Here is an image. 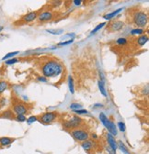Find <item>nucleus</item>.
I'll return each instance as SVG.
<instances>
[{
    "label": "nucleus",
    "instance_id": "obj_1",
    "mask_svg": "<svg viewBox=\"0 0 149 154\" xmlns=\"http://www.w3.org/2000/svg\"><path fill=\"white\" fill-rule=\"evenodd\" d=\"M41 72L45 78H54L61 75L64 72L63 64L56 60H49L44 62L41 66Z\"/></svg>",
    "mask_w": 149,
    "mask_h": 154
},
{
    "label": "nucleus",
    "instance_id": "obj_2",
    "mask_svg": "<svg viewBox=\"0 0 149 154\" xmlns=\"http://www.w3.org/2000/svg\"><path fill=\"white\" fill-rule=\"evenodd\" d=\"M132 21L137 27V29L144 28L148 22V16L146 12L143 10H136L133 12L132 15Z\"/></svg>",
    "mask_w": 149,
    "mask_h": 154
},
{
    "label": "nucleus",
    "instance_id": "obj_3",
    "mask_svg": "<svg viewBox=\"0 0 149 154\" xmlns=\"http://www.w3.org/2000/svg\"><path fill=\"white\" fill-rule=\"evenodd\" d=\"M83 124V119L78 116H73L71 119L63 123V128L65 129H76L78 128Z\"/></svg>",
    "mask_w": 149,
    "mask_h": 154
},
{
    "label": "nucleus",
    "instance_id": "obj_4",
    "mask_svg": "<svg viewBox=\"0 0 149 154\" xmlns=\"http://www.w3.org/2000/svg\"><path fill=\"white\" fill-rule=\"evenodd\" d=\"M70 135L74 140L79 141V142H83L89 139V134L85 129H80V128L72 129L70 131Z\"/></svg>",
    "mask_w": 149,
    "mask_h": 154
},
{
    "label": "nucleus",
    "instance_id": "obj_5",
    "mask_svg": "<svg viewBox=\"0 0 149 154\" xmlns=\"http://www.w3.org/2000/svg\"><path fill=\"white\" fill-rule=\"evenodd\" d=\"M58 117L57 112H46L38 118V121L43 124H51Z\"/></svg>",
    "mask_w": 149,
    "mask_h": 154
},
{
    "label": "nucleus",
    "instance_id": "obj_6",
    "mask_svg": "<svg viewBox=\"0 0 149 154\" xmlns=\"http://www.w3.org/2000/svg\"><path fill=\"white\" fill-rule=\"evenodd\" d=\"M13 112L16 115H25L28 113V106L22 102H17L13 105Z\"/></svg>",
    "mask_w": 149,
    "mask_h": 154
},
{
    "label": "nucleus",
    "instance_id": "obj_7",
    "mask_svg": "<svg viewBox=\"0 0 149 154\" xmlns=\"http://www.w3.org/2000/svg\"><path fill=\"white\" fill-rule=\"evenodd\" d=\"M124 27V22L122 20H114L111 21L109 25H108V30L109 32H114V31H120L121 29H122Z\"/></svg>",
    "mask_w": 149,
    "mask_h": 154
},
{
    "label": "nucleus",
    "instance_id": "obj_8",
    "mask_svg": "<svg viewBox=\"0 0 149 154\" xmlns=\"http://www.w3.org/2000/svg\"><path fill=\"white\" fill-rule=\"evenodd\" d=\"M53 17V14L49 11V10H46V11H43V12H41L39 15H38V20L40 22H47V21H50L51 19Z\"/></svg>",
    "mask_w": 149,
    "mask_h": 154
},
{
    "label": "nucleus",
    "instance_id": "obj_9",
    "mask_svg": "<svg viewBox=\"0 0 149 154\" xmlns=\"http://www.w3.org/2000/svg\"><path fill=\"white\" fill-rule=\"evenodd\" d=\"M37 17H38V12H37V11H31V12H29L26 15H24L21 17V20L24 23H30V22L34 21Z\"/></svg>",
    "mask_w": 149,
    "mask_h": 154
},
{
    "label": "nucleus",
    "instance_id": "obj_10",
    "mask_svg": "<svg viewBox=\"0 0 149 154\" xmlns=\"http://www.w3.org/2000/svg\"><path fill=\"white\" fill-rule=\"evenodd\" d=\"M106 139H107V141H108V143H109V148H110L111 149H113V152L116 153V149H118V146H117V141H116L115 138H114L111 134L107 133V135H106Z\"/></svg>",
    "mask_w": 149,
    "mask_h": 154
},
{
    "label": "nucleus",
    "instance_id": "obj_11",
    "mask_svg": "<svg viewBox=\"0 0 149 154\" xmlns=\"http://www.w3.org/2000/svg\"><path fill=\"white\" fill-rule=\"evenodd\" d=\"M105 128H107V130L109 131V133L113 135V137H114V136L116 137L117 135H118V129H117V127H116L115 123H114V122H113L110 119H109V123L107 124V126H106Z\"/></svg>",
    "mask_w": 149,
    "mask_h": 154
},
{
    "label": "nucleus",
    "instance_id": "obj_12",
    "mask_svg": "<svg viewBox=\"0 0 149 154\" xmlns=\"http://www.w3.org/2000/svg\"><path fill=\"white\" fill-rule=\"evenodd\" d=\"M94 141L93 140H85V141H83L82 143H81V147H82V149H84V150H86V151H89V150H91L92 149H93V147H94Z\"/></svg>",
    "mask_w": 149,
    "mask_h": 154
},
{
    "label": "nucleus",
    "instance_id": "obj_13",
    "mask_svg": "<svg viewBox=\"0 0 149 154\" xmlns=\"http://www.w3.org/2000/svg\"><path fill=\"white\" fill-rule=\"evenodd\" d=\"M122 10H123V8H118V9H116V10L113 11V12L108 13V14H106L105 16H103V18H104V19H107V20H109V19L113 18V17H116L118 14H120Z\"/></svg>",
    "mask_w": 149,
    "mask_h": 154
},
{
    "label": "nucleus",
    "instance_id": "obj_14",
    "mask_svg": "<svg viewBox=\"0 0 149 154\" xmlns=\"http://www.w3.org/2000/svg\"><path fill=\"white\" fill-rule=\"evenodd\" d=\"M147 42H148V37H147V35H145V34H143V35L139 36V37L136 38V43H137V45H138L139 47L144 46Z\"/></svg>",
    "mask_w": 149,
    "mask_h": 154
},
{
    "label": "nucleus",
    "instance_id": "obj_15",
    "mask_svg": "<svg viewBox=\"0 0 149 154\" xmlns=\"http://www.w3.org/2000/svg\"><path fill=\"white\" fill-rule=\"evenodd\" d=\"M14 139H11V138H8V137H2L0 138V146L2 147H6V146H8L10 144H12L14 142Z\"/></svg>",
    "mask_w": 149,
    "mask_h": 154
},
{
    "label": "nucleus",
    "instance_id": "obj_16",
    "mask_svg": "<svg viewBox=\"0 0 149 154\" xmlns=\"http://www.w3.org/2000/svg\"><path fill=\"white\" fill-rule=\"evenodd\" d=\"M0 119H14V114L11 110H6L0 114Z\"/></svg>",
    "mask_w": 149,
    "mask_h": 154
},
{
    "label": "nucleus",
    "instance_id": "obj_17",
    "mask_svg": "<svg viewBox=\"0 0 149 154\" xmlns=\"http://www.w3.org/2000/svg\"><path fill=\"white\" fill-rule=\"evenodd\" d=\"M117 146H118V149L123 153V154H131L130 150L128 149V148L125 146V144L122 142V141H118L117 142Z\"/></svg>",
    "mask_w": 149,
    "mask_h": 154
},
{
    "label": "nucleus",
    "instance_id": "obj_18",
    "mask_svg": "<svg viewBox=\"0 0 149 154\" xmlns=\"http://www.w3.org/2000/svg\"><path fill=\"white\" fill-rule=\"evenodd\" d=\"M98 85H99V89H100L101 94H102L103 96H105V97H107V96H108V94H107L106 87H105V82L100 80V81L98 82Z\"/></svg>",
    "mask_w": 149,
    "mask_h": 154
},
{
    "label": "nucleus",
    "instance_id": "obj_19",
    "mask_svg": "<svg viewBox=\"0 0 149 154\" xmlns=\"http://www.w3.org/2000/svg\"><path fill=\"white\" fill-rule=\"evenodd\" d=\"M9 86V84L7 82V81H4V80H1L0 81V94H3Z\"/></svg>",
    "mask_w": 149,
    "mask_h": 154
},
{
    "label": "nucleus",
    "instance_id": "obj_20",
    "mask_svg": "<svg viewBox=\"0 0 149 154\" xmlns=\"http://www.w3.org/2000/svg\"><path fill=\"white\" fill-rule=\"evenodd\" d=\"M20 53V51H12V52H8L7 53L3 58H2V61H7L8 59H11V58H14L15 55H17Z\"/></svg>",
    "mask_w": 149,
    "mask_h": 154
},
{
    "label": "nucleus",
    "instance_id": "obj_21",
    "mask_svg": "<svg viewBox=\"0 0 149 154\" xmlns=\"http://www.w3.org/2000/svg\"><path fill=\"white\" fill-rule=\"evenodd\" d=\"M68 87H69V91L71 94L74 93V80H73V77L69 76L68 77Z\"/></svg>",
    "mask_w": 149,
    "mask_h": 154
},
{
    "label": "nucleus",
    "instance_id": "obj_22",
    "mask_svg": "<svg viewBox=\"0 0 149 154\" xmlns=\"http://www.w3.org/2000/svg\"><path fill=\"white\" fill-rule=\"evenodd\" d=\"M20 62V59H17V58H11V59H8V60H7L6 62H5V64L6 65H13V64H15V63H18Z\"/></svg>",
    "mask_w": 149,
    "mask_h": 154
},
{
    "label": "nucleus",
    "instance_id": "obj_23",
    "mask_svg": "<svg viewBox=\"0 0 149 154\" xmlns=\"http://www.w3.org/2000/svg\"><path fill=\"white\" fill-rule=\"evenodd\" d=\"M144 33V30L143 29H133V30L131 31V35H132V36H136V35L141 36V35H143Z\"/></svg>",
    "mask_w": 149,
    "mask_h": 154
},
{
    "label": "nucleus",
    "instance_id": "obj_24",
    "mask_svg": "<svg viewBox=\"0 0 149 154\" xmlns=\"http://www.w3.org/2000/svg\"><path fill=\"white\" fill-rule=\"evenodd\" d=\"M116 127H117V129H119L121 132H125V130H126L125 123H124V122H122V121H119Z\"/></svg>",
    "mask_w": 149,
    "mask_h": 154
},
{
    "label": "nucleus",
    "instance_id": "obj_25",
    "mask_svg": "<svg viewBox=\"0 0 149 154\" xmlns=\"http://www.w3.org/2000/svg\"><path fill=\"white\" fill-rule=\"evenodd\" d=\"M69 108L73 111H76V110H79V109H82V106L78 104V103H73L70 105Z\"/></svg>",
    "mask_w": 149,
    "mask_h": 154
},
{
    "label": "nucleus",
    "instance_id": "obj_26",
    "mask_svg": "<svg viewBox=\"0 0 149 154\" xmlns=\"http://www.w3.org/2000/svg\"><path fill=\"white\" fill-rule=\"evenodd\" d=\"M14 119H16L18 122H25L27 120V118L25 115H17Z\"/></svg>",
    "mask_w": 149,
    "mask_h": 154
},
{
    "label": "nucleus",
    "instance_id": "obj_27",
    "mask_svg": "<svg viewBox=\"0 0 149 154\" xmlns=\"http://www.w3.org/2000/svg\"><path fill=\"white\" fill-rule=\"evenodd\" d=\"M105 25H106V22H102V23L99 24V25H98V26H97V27H96L94 29H93V30L91 31V35H93V34H95L96 32H98V31H99L100 29H102V28H103Z\"/></svg>",
    "mask_w": 149,
    "mask_h": 154
},
{
    "label": "nucleus",
    "instance_id": "obj_28",
    "mask_svg": "<svg viewBox=\"0 0 149 154\" xmlns=\"http://www.w3.org/2000/svg\"><path fill=\"white\" fill-rule=\"evenodd\" d=\"M27 123L28 124H32V123H34L35 121H38V117L37 116H30V117L29 118V119H27Z\"/></svg>",
    "mask_w": 149,
    "mask_h": 154
},
{
    "label": "nucleus",
    "instance_id": "obj_29",
    "mask_svg": "<svg viewBox=\"0 0 149 154\" xmlns=\"http://www.w3.org/2000/svg\"><path fill=\"white\" fill-rule=\"evenodd\" d=\"M127 42H128V41L126 40L125 38H118V40L116 41V43L119 44V45H125Z\"/></svg>",
    "mask_w": 149,
    "mask_h": 154
},
{
    "label": "nucleus",
    "instance_id": "obj_30",
    "mask_svg": "<svg viewBox=\"0 0 149 154\" xmlns=\"http://www.w3.org/2000/svg\"><path fill=\"white\" fill-rule=\"evenodd\" d=\"M73 42H74V40H68V41H66V42H59V43L57 44V46H65V45H69V44H71V43H73Z\"/></svg>",
    "mask_w": 149,
    "mask_h": 154
},
{
    "label": "nucleus",
    "instance_id": "obj_31",
    "mask_svg": "<svg viewBox=\"0 0 149 154\" xmlns=\"http://www.w3.org/2000/svg\"><path fill=\"white\" fill-rule=\"evenodd\" d=\"M47 32L52 33V34H53V35H59L61 32H63V30H62V29H61V30H51V29H47Z\"/></svg>",
    "mask_w": 149,
    "mask_h": 154
},
{
    "label": "nucleus",
    "instance_id": "obj_32",
    "mask_svg": "<svg viewBox=\"0 0 149 154\" xmlns=\"http://www.w3.org/2000/svg\"><path fill=\"white\" fill-rule=\"evenodd\" d=\"M74 113H77L78 115H82V114H87L88 111L86 110V109H79V110H76V111H74Z\"/></svg>",
    "mask_w": 149,
    "mask_h": 154
},
{
    "label": "nucleus",
    "instance_id": "obj_33",
    "mask_svg": "<svg viewBox=\"0 0 149 154\" xmlns=\"http://www.w3.org/2000/svg\"><path fill=\"white\" fill-rule=\"evenodd\" d=\"M37 79H38V81H40L42 83H47L48 82V80L43 76H38V77H37Z\"/></svg>",
    "mask_w": 149,
    "mask_h": 154
},
{
    "label": "nucleus",
    "instance_id": "obj_34",
    "mask_svg": "<svg viewBox=\"0 0 149 154\" xmlns=\"http://www.w3.org/2000/svg\"><path fill=\"white\" fill-rule=\"evenodd\" d=\"M73 3H74V5H76V6H79V5L82 3V1H81V0H74Z\"/></svg>",
    "mask_w": 149,
    "mask_h": 154
},
{
    "label": "nucleus",
    "instance_id": "obj_35",
    "mask_svg": "<svg viewBox=\"0 0 149 154\" xmlns=\"http://www.w3.org/2000/svg\"><path fill=\"white\" fill-rule=\"evenodd\" d=\"M91 137H92L93 139H98V136H97L96 134H92V135H91Z\"/></svg>",
    "mask_w": 149,
    "mask_h": 154
},
{
    "label": "nucleus",
    "instance_id": "obj_36",
    "mask_svg": "<svg viewBox=\"0 0 149 154\" xmlns=\"http://www.w3.org/2000/svg\"><path fill=\"white\" fill-rule=\"evenodd\" d=\"M3 29H4V27H3V26H0V32H1Z\"/></svg>",
    "mask_w": 149,
    "mask_h": 154
}]
</instances>
